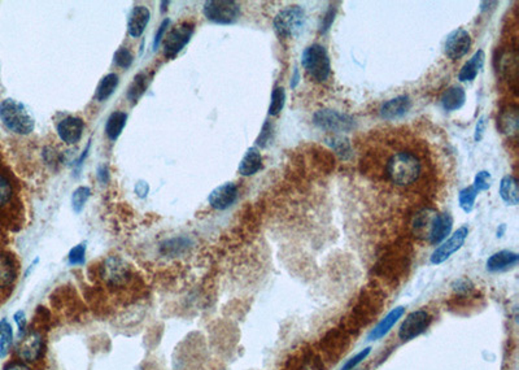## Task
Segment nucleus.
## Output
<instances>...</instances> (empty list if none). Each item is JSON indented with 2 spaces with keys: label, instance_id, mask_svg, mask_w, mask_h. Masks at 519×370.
<instances>
[{
  "label": "nucleus",
  "instance_id": "f257e3e1",
  "mask_svg": "<svg viewBox=\"0 0 519 370\" xmlns=\"http://www.w3.org/2000/svg\"><path fill=\"white\" fill-rule=\"evenodd\" d=\"M380 177L395 190H411L425 182L427 163L422 152L406 144L389 142L379 156Z\"/></svg>",
  "mask_w": 519,
  "mask_h": 370
},
{
  "label": "nucleus",
  "instance_id": "f03ea898",
  "mask_svg": "<svg viewBox=\"0 0 519 370\" xmlns=\"http://www.w3.org/2000/svg\"><path fill=\"white\" fill-rule=\"evenodd\" d=\"M25 217L21 183L0 151V227L17 230Z\"/></svg>",
  "mask_w": 519,
  "mask_h": 370
},
{
  "label": "nucleus",
  "instance_id": "7ed1b4c3",
  "mask_svg": "<svg viewBox=\"0 0 519 370\" xmlns=\"http://www.w3.org/2000/svg\"><path fill=\"white\" fill-rule=\"evenodd\" d=\"M0 119L11 132L21 135L30 134L36 126L29 111L14 99H5L0 103Z\"/></svg>",
  "mask_w": 519,
  "mask_h": 370
},
{
  "label": "nucleus",
  "instance_id": "20e7f679",
  "mask_svg": "<svg viewBox=\"0 0 519 370\" xmlns=\"http://www.w3.org/2000/svg\"><path fill=\"white\" fill-rule=\"evenodd\" d=\"M301 64L314 81L322 84L329 80L331 73L330 58L326 48L322 45L313 43L308 46L303 52Z\"/></svg>",
  "mask_w": 519,
  "mask_h": 370
},
{
  "label": "nucleus",
  "instance_id": "39448f33",
  "mask_svg": "<svg viewBox=\"0 0 519 370\" xmlns=\"http://www.w3.org/2000/svg\"><path fill=\"white\" fill-rule=\"evenodd\" d=\"M305 11L299 5H290L277 13L273 26L275 33L282 38L297 36L305 26Z\"/></svg>",
  "mask_w": 519,
  "mask_h": 370
},
{
  "label": "nucleus",
  "instance_id": "423d86ee",
  "mask_svg": "<svg viewBox=\"0 0 519 370\" xmlns=\"http://www.w3.org/2000/svg\"><path fill=\"white\" fill-rule=\"evenodd\" d=\"M313 124L327 132H348L356 128V121L352 116L334 109H319L313 115Z\"/></svg>",
  "mask_w": 519,
  "mask_h": 370
},
{
  "label": "nucleus",
  "instance_id": "0eeeda50",
  "mask_svg": "<svg viewBox=\"0 0 519 370\" xmlns=\"http://www.w3.org/2000/svg\"><path fill=\"white\" fill-rule=\"evenodd\" d=\"M203 13L214 24H234L240 16V5L233 0H209L204 4Z\"/></svg>",
  "mask_w": 519,
  "mask_h": 370
},
{
  "label": "nucleus",
  "instance_id": "6e6552de",
  "mask_svg": "<svg viewBox=\"0 0 519 370\" xmlns=\"http://www.w3.org/2000/svg\"><path fill=\"white\" fill-rule=\"evenodd\" d=\"M195 24L191 21H183L172 29L164 41V56L166 59H173L186 47L191 36L194 34Z\"/></svg>",
  "mask_w": 519,
  "mask_h": 370
},
{
  "label": "nucleus",
  "instance_id": "1a4fd4ad",
  "mask_svg": "<svg viewBox=\"0 0 519 370\" xmlns=\"http://www.w3.org/2000/svg\"><path fill=\"white\" fill-rule=\"evenodd\" d=\"M102 277L109 287L125 286L131 278V270L122 259L109 256L102 266Z\"/></svg>",
  "mask_w": 519,
  "mask_h": 370
},
{
  "label": "nucleus",
  "instance_id": "9d476101",
  "mask_svg": "<svg viewBox=\"0 0 519 370\" xmlns=\"http://www.w3.org/2000/svg\"><path fill=\"white\" fill-rule=\"evenodd\" d=\"M432 317L428 312L419 310L414 311L402 321L399 329V338L402 342H411L417 336L424 334L431 325Z\"/></svg>",
  "mask_w": 519,
  "mask_h": 370
},
{
  "label": "nucleus",
  "instance_id": "9b49d317",
  "mask_svg": "<svg viewBox=\"0 0 519 370\" xmlns=\"http://www.w3.org/2000/svg\"><path fill=\"white\" fill-rule=\"evenodd\" d=\"M468 235H469V227H461L456 233H453L450 235V238L448 240H446L444 243H441L437 250L432 252V255H431V263L434 264V265H439V264L447 262L453 253H456L459 250H461V247L463 246V243H465V240L468 238Z\"/></svg>",
  "mask_w": 519,
  "mask_h": 370
},
{
  "label": "nucleus",
  "instance_id": "f8f14e48",
  "mask_svg": "<svg viewBox=\"0 0 519 370\" xmlns=\"http://www.w3.org/2000/svg\"><path fill=\"white\" fill-rule=\"evenodd\" d=\"M43 348L45 343L42 334L36 330H30L23 336L17 348V355L23 362H34L42 356Z\"/></svg>",
  "mask_w": 519,
  "mask_h": 370
},
{
  "label": "nucleus",
  "instance_id": "ddd939ff",
  "mask_svg": "<svg viewBox=\"0 0 519 370\" xmlns=\"http://www.w3.org/2000/svg\"><path fill=\"white\" fill-rule=\"evenodd\" d=\"M472 47V38L465 29L453 30L446 39L444 51L450 60H460Z\"/></svg>",
  "mask_w": 519,
  "mask_h": 370
},
{
  "label": "nucleus",
  "instance_id": "4468645a",
  "mask_svg": "<svg viewBox=\"0 0 519 370\" xmlns=\"http://www.w3.org/2000/svg\"><path fill=\"white\" fill-rule=\"evenodd\" d=\"M19 277L16 256L8 251H0V292L12 288Z\"/></svg>",
  "mask_w": 519,
  "mask_h": 370
},
{
  "label": "nucleus",
  "instance_id": "2eb2a0df",
  "mask_svg": "<svg viewBox=\"0 0 519 370\" xmlns=\"http://www.w3.org/2000/svg\"><path fill=\"white\" fill-rule=\"evenodd\" d=\"M236 198H238V187L235 183L227 182L218 186L217 189H214L211 192L208 200L214 209L224 211L235 203Z\"/></svg>",
  "mask_w": 519,
  "mask_h": 370
},
{
  "label": "nucleus",
  "instance_id": "dca6fc26",
  "mask_svg": "<svg viewBox=\"0 0 519 370\" xmlns=\"http://www.w3.org/2000/svg\"><path fill=\"white\" fill-rule=\"evenodd\" d=\"M412 108V99L408 95H400L389 99L380 107V116L384 119H402Z\"/></svg>",
  "mask_w": 519,
  "mask_h": 370
},
{
  "label": "nucleus",
  "instance_id": "f3484780",
  "mask_svg": "<svg viewBox=\"0 0 519 370\" xmlns=\"http://www.w3.org/2000/svg\"><path fill=\"white\" fill-rule=\"evenodd\" d=\"M83 128H84V124L82 119L67 117L60 121L58 125V134L62 142L74 144L82 138Z\"/></svg>",
  "mask_w": 519,
  "mask_h": 370
},
{
  "label": "nucleus",
  "instance_id": "a211bd4d",
  "mask_svg": "<svg viewBox=\"0 0 519 370\" xmlns=\"http://www.w3.org/2000/svg\"><path fill=\"white\" fill-rule=\"evenodd\" d=\"M453 227V218L449 213H437L431 231L428 234V242L431 244H439L448 237Z\"/></svg>",
  "mask_w": 519,
  "mask_h": 370
},
{
  "label": "nucleus",
  "instance_id": "6ab92c4d",
  "mask_svg": "<svg viewBox=\"0 0 519 370\" xmlns=\"http://www.w3.org/2000/svg\"><path fill=\"white\" fill-rule=\"evenodd\" d=\"M518 260V253L505 250V251L496 252L492 256H489L485 265H487L488 272L497 273V272L507 270L509 268H513L514 265H517Z\"/></svg>",
  "mask_w": 519,
  "mask_h": 370
},
{
  "label": "nucleus",
  "instance_id": "aec40b11",
  "mask_svg": "<svg viewBox=\"0 0 519 370\" xmlns=\"http://www.w3.org/2000/svg\"><path fill=\"white\" fill-rule=\"evenodd\" d=\"M150 17H151V13H150L147 7H144V5L134 7L132 11L130 13L129 24H128L130 36L132 38H138V36H142L146 26L150 21Z\"/></svg>",
  "mask_w": 519,
  "mask_h": 370
},
{
  "label": "nucleus",
  "instance_id": "412c9836",
  "mask_svg": "<svg viewBox=\"0 0 519 370\" xmlns=\"http://www.w3.org/2000/svg\"><path fill=\"white\" fill-rule=\"evenodd\" d=\"M437 215V211L431 209V208H425V209L417 212L414 216L413 224H412L414 234L418 235V237L428 239V234L431 231V227H432Z\"/></svg>",
  "mask_w": 519,
  "mask_h": 370
},
{
  "label": "nucleus",
  "instance_id": "4be33fe9",
  "mask_svg": "<svg viewBox=\"0 0 519 370\" xmlns=\"http://www.w3.org/2000/svg\"><path fill=\"white\" fill-rule=\"evenodd\" d=\"M404 313H405L404 307H397V308L389 312V314L380 323H378L377 326L374 327V330L369 334V340H379L384 335L389 334L391 329L393 327V325L402 319Z\"/></svg>",
  "mask_w": 519,
  "mask_h": 370
},
{
  "label": "nucleus",
  "instance_id": "5701e85b",
  "mask_svg": "<svg viewBox=\"0 0 519 370\" xmlns=\"http://www.w3.org/2000/svg\"><path fill=\"white\" fill-rule=\"evenodd\" d=\"M519 116L517 106H509L504 109L498 119H497V128L500 132L507 135H514L518 132Z\"/></svg>",
  "mask_w": 519,
  "mask_h": 370
},
{
  "label": "nucleus",
  "instance_id": "b1692460",
  "mask_svg": "<svg viewBox=\"0 0 519 370\" xmlns=\"http://www.w3.org/2000/svg\"><path fill=\"white\" fill-rule=\"evenodd\" d=\"M261 167H262V156L256 147H251L248 148L246 155L243 156L238 170L242 176L248 177V176L256 174Z\"/></svg>",
  "mask_w": 519,
  "mask_h": 370
},
{
  "label": "nucleus",
  "instance_id": "393cba45",
  "mask_svg": "<svg viewBox=\"0 0 519 370\" xmlns=\"http://www.w3.org/2000/svg\"><path fill=\"white\" fill-rule=\"evenodd\" d=\"M441 106L448 111L453 112L462 108L466 102V93L461 86H450L441 95Z\"/></svg>",
  "mask_w": 519,
  "mask_h": 370
},
{
  "label": "nucleus",
  "instance_id": "a878e982",
  "mask_svg": "<svg viewBox=\"0 0 519 370\" xmlns=\"http://www.w3.org/2000/svg\"><path fill=\"white\" fill-rule=\"evenodd\" d=\"M484 59H485V55H484L483 49L476 51L472 55V59L469 60L462 67L460 74H459V80L461 82H472V81H474L479 71L483 68Z\"/></svg>",
  "mask_w": 519,
  "mask_h": 370
},
{
  "label": "nucleus",
  "instance_id": "bb28decb",
  "mask_svg": "<svg viewBox=\"0 0 519 370\" xmlns=\"http://www.w3.org/2000/svg\"><path fill=\"white\" fill-rule=\"evenodd\" d=\"M500 196L507 205L519 203L518 182L511 174H507L500 182Z\"/></svg>",
  "mask_w": 519,
  "mask_h": 370
},
{
  "label": "nucleus",
  "instance_id": "cd10ccee",
  "mask_svg": "<svg viewBox=\"0 0 519 370\" xmlns=\"http://www.w3.org/2000/svg\"><path fill=\"white\" fill-rule=\"evenodd\" d=\"M126 121H128V115L125 112H121V111L113 112L108 117V121H106V137L111 141H116L118 137L121 135L122 130H124V128L126 125Z\"/></svg>",
  "mask_w": 519,
  "mask_h": 370
},
{
  "label": "nucleus",
  "instance_id": "c85d7f7f",
  "mask_svg": "<svg viewBox=\"0 0 519 370\" xmlns=\"http://www.w3.org/2000/svg\"><path fill=\"white\" fill-rule=\"evenodd\" d=\"M150 82H151V77L147 73L137 74L128 89V99L130 102L137 103L139 97L144 94V91L147 90Z\"/></svg>",
  "mask_w": 519,
  "mask_h": 370
},
{
  "label": "nucleus",
  "instance_id": "c756f323",
  "mask_svg": "<svg viewBox=\"0 0 519 370\" xmlns=\"http://www.w3.org/2000/svg\"><path fill=\"white\" fill-rule=\"evenodd\" d=\"M118 86V76L115 73H111V74H106V77L100 81V84L97 86V90H96V100L99 102H104L109 96L112 95L115 93V90L117 89Z\"/></svg>",
  "mask_w": 519,
  "mask_h": 370
},
{
  "label": "nucleus",
  "instance_id": "7c9ffc66",
  "mask_svg": "<svg viewBox=\"0 0 519 370\" xmlns=\"http://www.w3.org/2000/svg\"><path fill=\"white\" fill-rule=\"evenodd\" d=\"M13 343V329L5 319L0 321V358H5Z\"/></svg>",
  "mask_w": 519,
  "mask_h": 370
},
{
  "label": "nucleus",
  "instance_id": "2f4dec72",
  "mask_svg": "<svg viewBox=\"0 0 519 370\" xmlns=\"http://www.w3.org/2000/svg\"><path fill=\"white\" fill-rule=\"evenodd\" d=\"M189 244L191 243L187 238L169 239L161 244V252L166 256H174L185 252L186 248H189Z\"/></svg>",
  "mask_w": 519,
  "mask_h": 370
},
{
  "label": "nucleus",
  "instance_id": "473e14b6",
  "mask_svg": "<svg viewBox=\"0 0 519 370\" xmlns=\"http://www.w3.org/2000/svg\"><path fill=\"white\" fill-rule=\"evenodd\" d=\"M479 192L474 186H468L461 190L459 194V203H460L461 209L466 213H470L474 209L475 199L478 196Z\"/></svg>",
  "mask_w": 519,
  "mask_h": 370
},
{
  "label": "nucleus",
  "instance_id": "72a5a7b5",
  "mask_svg": "<svg viewBox=\"0 0 519 370\" xmlns=\"http://www.w3.org/2000/svg\"><path fill=\"white\" fill-rule=\"evenodd\" d=\"M286 103V91L282 86L274 87L272 93V102L269 107V115L270 116H278L284 107Z\"/></svg>",
  "mask_w": 519,
  "mask_h": 370
},
{
  "label": "nucleus",
  "instance_id": "f704fd0d",
  "mask_svg": "<svg viewBox=\"0 0 519 370\" xmlns=\"http://www.w3.org/2000/svg\"><path fill=\"white\" fill-rule=\"evenodd\" d=\"M327 144L330 146L331 148L338 154V155L342 156L343 159H348L349 156L352 155V148H351V143L347 138H343V137H334L331 139H326Z\"/></svg>",
  "mask_w": 519,
  "mask_h": 370
},
{
  "label": "nucleus",
  "instance_id": "c9c22d12",
  "mask_svg": "<svg viewBox=\"0 0 519 370\" xmlns=\"http://www.w3.org/2000/svg\"><path fill=\"white\" fill-rule=\"evenodd\" d=\"M91 195V190L86 186L82 187H78L76 192H73V196H71V207L74 209V212L80 213L84 207L86 202L89 200Z\"/></svg>",
  "mask_w": 519,
  "mask_h": 370
},
{
  "label": "nucleus",
  "instance_id": "e433bc0d",
  "mask_svg": "<svg viewBox=\"0 0 519 370\" xmlns=\"http://www.w3.org/2000/svg\"><path fill=\"white\" fill-rule=\"evenodd\" d=\"M492 176L488 170H481L479 173H476L475 179H474V187L478 190V192H487L491 189L492 186Z\"/></svg>",
  "mask_w": 519,
  "mask_h": 370
},
{
  "label": "nucleus",
  "instance_id": "4c0bfd02",
  "mask_svg": "<svg viewBox=\"0 0 519 370\" xmlns=\"http://www.w3.org/2000/svg\"><path fill=\"white\" fill-rule=\"evenodd\" d=\"M115 64L122 69H128L130 65L132 64V55L128 48H118L116 54H115Z\"/></svg>",
  "mask_w": 519,
  "mask_h": 370
},
{
  "label": "nucleus",
  "instance_id": "58836bf2",
  "mask_svg": "<svg viewBox=\"0 0 519 370\" xmlns=\"http://www.w3.org/2000/svg\"><path fill=\"white\" fill-rule=\"evenodd\" d=\"M84 259H86L84 243L77 244L76 247H73L69 255H68V262L71 265H82V264H84Z\"/></svg>",
  "mask_w": 519,
  "mask_h": 370
},
{
  "label": "nucleus",
  "instance_id": "ea45409f",
  "mask_svg": "<svg viewBox=\"0 0 519 370\" xmlns=\"http://www.w3.org/2000/svg\"><path fill=\"white\" fill-rule=\"evenodd\" d=\"M336 11H338V8L335 5H331L330 8L326 11L325 16L321 20V24H319V33L321 34H325V33L329 32L331 25L334 23V20H335Z\"/></svg>",
  "mask_w": 519,
  "mask_h": 370
},
{
  "label": "nucleus",
  "instance_id": "a19ab883",
  "mask_svg": "<svg viewBox=\"0 0 519 370\" xmlns=\"http://www.w3.org/2000/svg\"><path fill=\"white\" fill-rule=\"evenodd\" d=\"M370 352H371V348L370 347H367V348H365V349H362L361 352H358L356 356H354L352 358H349L347 362H345V365L343 367L342 370H354L356 368H357V365L358 364H361L364 360H365L369 355H370Z\"/></svg>",
  "mask_w": 519,
  "mask_h": 370
},
{
  "label": "nucleus",
  "instance_id": "79ce46f5",
  "mask_svg": "<svg viewBox=\"0 0 519 370\" xmlns=\"http://www.w3.org/2000/svg\"><path fill=\"white\" fill-rule=\"evenodd\" d=\"M272 135L273 125L269 121H266L264 124V126H262V130L260 132L259 138H257V144H259L260 147H266L268 144L270 143Z\"/></svg>",
  "mask_w": 519,
  "mask_h": 370
},
{
  "label": "nucleus",
  "instance_id": "37998d69",
  "mask_svg": "<svg viewBox=\"0 0 519 370\" xmlns=\"http://www.w3.org/2000/svg\"><path fill=\"white\" fill-rule=\"evenodd\" d=\"M13 320L17 325V329H19V335L23 338L26 332V316H25L24 311H17L13 316Z\"/></svg>",
  "mask_w": 519,
  "mask_h": 370
},
{
  "label": "nucleus",
  "instance_id": "c03bdc74",
  "mask_svg": "<svg viewBox=\"0 0 519 370\" xmlns=\"http://www.w3.org/2000/svg\"><path fill=\"white\" fill-rule=\"evenodd\" d=\"M453 288L460 294L461 292H469L472 288V284L466 278H461L459 281H456V284L453 285Z\"/></svg>",
  "mask_w": 519,
  "mask_h": 370
},
{
  "label": "nucleus",
  "instance_id": "a18cd8bd",
  "mask_svg": "<svg viewBox=\"0 0 519 370\" xmlns=\"http://www.w3.org/2000/svg\"><path fill=\"white\" fill-rule=\"evenodd\" d=\"M169 25H170V20H169V19H165V20L163 21V24L160 25V27H159V30H157V33H156V36H154V49L159 47V45L161 43L163 36H164V33L166 32V27H168Z\"/></svg>",
  "mask_w": 519,
  "mask_h": 370
},
{
  "label": "nucleus",
  "instance_id": "49530a36",
  "mask_svg": "<svg viewBox=\"0 0 519 370\" xmlns=\"http://www.w3.org/2000/svg\"><path fill=\"white\" fill-rule=\"evenodd\" d=\"M484 130H485V117L482 116L481 119H478V124H476V128H475L474 139L476 142H481V139L483 138Z\"/></svg>",
  "mask_w": 519,
  "mask_h": 370
},
{
  "label": "nucleus",
  "instance_id": "de8ad7c7",
  "mask_svg": "<svg viewBox=\"0 0 519 370\" xmlns=\"http://www.w3.org/2000/svg\"><path fill=\"white\" fill-rule=\"evenodd\" d=\"M4 370H32L23 361H12L8 365H5Z\"/></svg>",
  "mask_w": 519,
  "mask_h": 370
},
{
  "label": "nucleus",
  "instance_id": "09e8293b",
  "mask_svg": "<svg viewBox=\"0 0 519 370\" xmlns=\"http://www.w3.org/2000/svg\"><path fill=\"white\" fill-rule=\"evenodd\" d=\"M97 177H99V179H100L103 183H106V182H108V179H109V170H108V167H106V165L99 167V169H97Z\"/></svg>",
  "mask_w": 519,
  "mask_h": 370
},
{
  "label": "nucleus",
  "instance_id": "8fccbe9b",
  "mask_svg": "<svg viewBox=\"0 0 519 370\" xmlns=\"http://www.w3.org/2000/svg\"><path fill=\"white\" fill-rule=\"evenodd\" d=\"M135 192L138 194V196L144 198L148 194V185L146 182H138V185L135 187Z\"/></svg>",
  "mask_w": 519,
  "mask_h": 370
},
{
  "label": "nucleus",
  "instance_id": "3c124183",
  "mask_svg": "<svg viewBox=\"0 0 519 370\" xmlns=\"http://www.w3.org/2000/svg\"><path fill=\"white\" fill-rule=\"evenodd\" d=\"M299 82H300V73H299V69H297V68H295V71H294V76H292V78H291V87H292V89H295Z\"/></svg>",
  "mask_w": 519,
  "mask_h": 370
}]
</instances>
